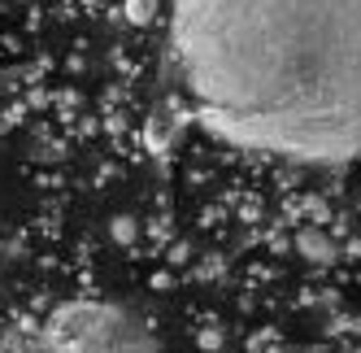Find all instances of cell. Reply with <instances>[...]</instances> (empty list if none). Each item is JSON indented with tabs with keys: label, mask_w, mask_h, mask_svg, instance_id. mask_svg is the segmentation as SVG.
I'll return each instance as SVG.
<instances>
[{
	"label": "cell",
	"mask_w": 361,
	"mask_h": 353,
	"mask_svg": "<svg viewBox=\"0 0 361 353\" xmlns=\"http://www.w3.org/2000/svg\"><path fill=\"white\" fill-rule=\"evenodd\" d=\"M166 44L218 140L305 166L361 153V0H166Z\"/></svg>",
	"instance_id": "cell-1"
},
{
	"label": "cell",
	"mask_w": 361,
	"mask_h": 353,
	"mask_svg": "<svg viewBox=\"0 0 361 353\" xmlns=\"http://www.w3.org/2000/svg\"><path fill=\"white\" fill-rule=\"evenodd\" d=\"M48 353H157L152 327L114 301H70L44 327Z\"/></svg>",
	"instance_id": "cell-2"
},
{
	"label": "cell",
	"mask_w": 361,
	"mask_h": 353,
	"mask_svg": "<svg viewBox=\"0 0 361 353\" xmlns=\"http://www.w3.org/2000/svg\"><path fill=\"white\" fill-rule=\"evenodd\" d=\"M296 249H300V258H309V262H335V240L326 236V232H318V227H305V232L296 236Z\"/></svg>",
	"instance_id": "cell-3"
},
{
	"label": "cell",
	"mask_w": 361,
	"mask_h": 353,
	"mask_svg": "<svg viewBox=\"0 0 361 353\" xmlns=\"http://www.w3.org/2000/svg\"><path fill=\"white\" fill-rule=\"evenodd\" d=\"M152 9H157V0H126V18L131 22H148Z\"/></svg>",
	"instance_id": "cell-4"
},
{
	"label": "cell",
	"mask_w": 361,
	"mask_h": 353,
	"mask_svg": "<svg viewBox=\"0 0 361 353\" xmlns=\"http://www.w3.org/2000/svg\"><path fill=\"white\" fill-rule=\"evenodd\" d=\"M109 232H114V240L131 244V240H135V222H131V218H114V227H109Z\"/></svg>",
	"instance_id": "cell-5"
}]
</instances>
